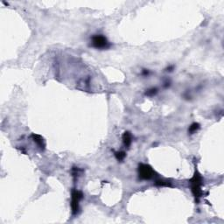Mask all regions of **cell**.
<instances>
[{"mask_svg":"<svg viewBox=\"0 0 224 224\" xmlns=\"http://www.w3.org/2000/svg\"><path fill=\"white\" fill-rule=\"evenodd\" d=\"M190 186H191V191L195 197L196 201L199 202L200 198L202 196L203 192H202V185H203V178L202 176L199 173L197 170H195V172L193 176V178L189 180Z\"/></svg>","mask_w":224,"mask_h":224,"instance_id":"6da1fadb","label":"cell"},{"mask_svg":"<svg viewBox=\"0 0 224 224\" xmlns=\"http://www.w3.org/2000/svg\"><path fill=\"white\" fill-rule=\"evenodd\" d=\"M138 176L141 179H144V180H148V179H153L155 176V172L152 168V166H150L149 165L146 164H140L138 166Z\"/></svg>","mask_w":224,"mask_h":224,"instance_id":"7a4b0ae2","label":"cell"},{"mask_svg":"<svg viewBox=\"0 0 224 224\" xmlns=\"http://www.w3.org/2000/svg\"><path fill=\"white\" fill-rule=\"evenodd\" d=\"M92 46L96 49H107L110 46L109 42L108 41L107 38L102 34L94 35L91 39Z\"/></svg>","mask_w":224,"mask_h":224,"instance_id":"3957f363","label":"cell"},{"mask_svg":"<svg viewBox=\"0 0 224 224\" xmlns=\"http://www.w3.org/2000/svg\"><path fill=\"white\" fill-rule=\"evenodd\" d=\"M71 208L73 215H76L79 211V203L83 198V194L81 191L73 189L71 194Z\"/></svg>","mask_w":224,"mask_h":224,"instance_id":"277c9868","label":"cell"},{"mask_svg":"<svg viewBox=\"0 0 224 224\" xmlns=\"http://www.w3.org/2000/svg\"><path fill=\"white\" fill-rule=\"evenodd\" d=\"M31 137L33 138V142L36 143V144L41 149V150H45L46 148V143H45V140H44V138L41 137V136H39V135H37V134H32L31 135Z\"/></svg>","mask_w":224,"mask_h":224,"instance_id":"5b68a950","label":"cell"},{"mask_svg":"<svg viewBox=\"0 0 224 224\" xmlns=\"http://www.w3.org/2000/svg\"><path fill=\"white\" fill-rule=\"evenodd\" d=\"M123 142H124V144L125 145L127 148H129L131 146V144L132 143V136L131 134L129 132V131H125L124 134H123Z\"/></svg>","mask_w":224,"mask_h":224,"instance_id":"8992f818","label":"cell"},{"mask_svg":"<svg viewBox=\"0 0 224 224\" xmlns=\"http://www.w3.org/2000/svg\"><path fill=\"white\" fill-rule=\"evenodd\" d=\"M155 185L159 186V187H170L171 182L167 179H159L155 180Z\"/></svg>","mask_w":224,"mask_h":224,"instance_id":"52a82bcc","label":"cell"},{"mask_svg":"<svg viewBox=\"0 0 224 224\" xmlns=\"http://www.w3.org/2000/svg\"><path fill=\"white\" fill-rule=\"evenodd\" d=\"M200 125L198 124V123H194V124H192L190 127H189L188 129V132L190 134H194V133H195L196 131H197L198 130L200 129Z\"/></svg>","mask_w":224,"mask_h":224,"instance_id":"ba28073f","label":"cell"},{"mask_svg":"<svg viewBox=\"0 0 224 224\" xmlns=\"http://www.w3.org/2000/svg\"><path fill=\"white\" fill-rule=\"evenodd\" d=\"M115 157L118 161H123L126 157V153L125 152H116Z\"/></svg>","mask_w":224,"mask_h":224,"instance_id":"9c48e42d","label":"cell"},{"mask_svg":"<svg viewBox=\"0 0 224 224\" xmlns=\"http://www.w3.org/2000/svg\"><path fill=\"white\" fill-rule=\"evenodd\" d=\"M157 93H158V90H157L156 88H152V89H150V90H146V92H145V96H155Z\"/></svg>","mask_w":224,"mask_h":224,"instance_id":"30bf717a","label":"cell"},{"mask_svg":"<svg viewBox=\"0 0 224 224\" xmlns=\"http://www.w3.org/2000/svg\"><path fill=\"white\" fill-rule=\"evenodd\" d=\"M173 68H174V67H173V66H171V67H169V68H167V70H166V71H169V72L172 71V69H173Z\"/></svg>","mask_w":224,"mask_h":224,"instance_id":"8fae6325","label":"cell"},{"mask_svg":"<svg viewBox=\"0 0 224 224\" xmlns=\"http://www.w3.org/2000/svg\"><path fill=\"white\" fill-rule=\"evenodd\" d=\"M143 74H144V75H148V74H149V71H148V70H145V69H144V72H143Z\"/></svg>","mask_w":224,"mask_h":224,"instance_id":"7c38bea8","label":"cell"}]
</instances>
